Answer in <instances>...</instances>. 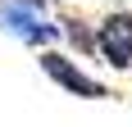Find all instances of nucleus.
Segmentation results:
<instances>
[{
	"instance_id": "1",
	"label": "nucleus",
	"mask_w": 132,
	"mask_h": 127,
	"mask_svg": "<svg viewBox=\"0 0 132 127\" xmlns=\"http://www.w3.org/2000/svg\"><path fill=\"white\" fill-rule=\"evenodd\" d=\"M0 32H9L37 50H50V41H59V23L50 18V0H0Z\"/></svg>"
},
{
	"instance_id": "2",
	"label": "nucleus",
	"mask_w": 132,
	"mask_h": 127,
	"mask_svg": "<svg viewBox=\"0 0 132 127\" xmlns=\"http://www.w3.org/2000/svg\"><path fill=\"white\" fill-rule=\"evenodd\" d=\"M37 63H41V73L50 77L59 91L78 95V100H105V95H109V86L100 82V77H91L78 59H68V55H64V50H55V46H50V50H41V55H37Z\"/></svg>"
},
{
	"instance_id": "3",
	"label": "nucleus",
	"mask_w": 132,
	"mask_h": 127,
	"mask_svg": "<svg viewBox=\"0 0 132 127\" xmlns=\"http://www.w3.org/2000/svg\"><path fill=\"white\" fill-rule=\"evenodd\" d=\"M96 59L114 73H132V9H109L96 23Z\"/></svg>"
},
{
	"instance_id": "4",
	"label": "nucleus",
	"mask_w": 132,
	"mask_h": 127,
	"mask_svg": "<svg viewBox=\"0 0 132 127\" xmlns=\"http://www.w3.org/2000/svg\"><path fill=\"white\" fill-rule=\"evenodd\" d=\"M59 37H64L73 50H82V55H96V27H87L82 18H73V14H64V18H59Z\"/></svg>"
}]
</instances>
